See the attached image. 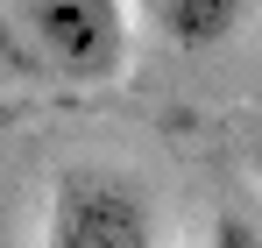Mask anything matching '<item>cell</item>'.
Masks as SVG:
<instances>
[{"label": "cell", "mask_w": 262, "mask_h": 248, "mask_svg": "<svg viewBox=\"0 0 262 248\" xmlns=\"http://www.w3.org/2000/svg\"><path fill=\"white\" fill-rule=\"evenodd\" d=\"M43 248H156L149 199L114 170H57L43 206Z\"/></svg>", "instance_id": "1"}, {"label": "cell", "mask_w": 262, "mask_h": 248, "mask_svg": "<svg viewBox=\"0 0 262 248\" xmlns=\"http://www.w3.org/2000/svg\"><path fill=\"white\" fill-rule=\"evenodd\" d=\"M21 29L57 78L106 85L128 64V14L121 0H21Z\"/></svg>", "instance_id": "2"}, {"label": "cell", "mask_w": 262, "mask_h": 248, "mask_svg": "<svg viewBox=\"0 0 262 248\" xmlns=\"http://www.w3.org/2000/svg\"><path fill=\"white\" fill-rule=\"evenodd\" d=\"M255 0H142V14L156 22V36L177 43V50H220L248 22Z\"/></svg>", "instance_id": "3"}, {"label": "cell", "mask_w": 262, "mask_h": 248, "mask_svg": "<svg viewBox=\"0 0 262 248\" xmlns=\"http://www.w3.org/2000/svg\"><path fill=\"white\" fill-rule=\"evenodd\" d=\"M206 248H262V234L248 227V220H234V213H227V220L213 227V241H206Z\"/></svg>", "instance_id": "4"}]
</instances>
